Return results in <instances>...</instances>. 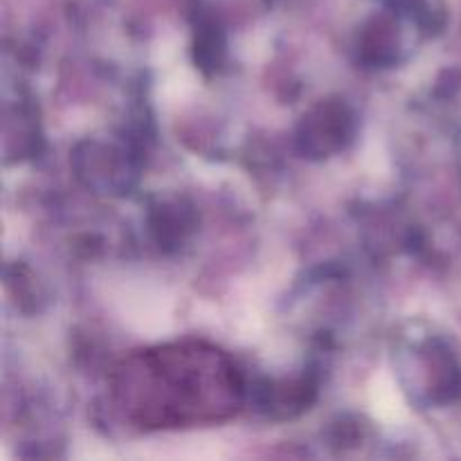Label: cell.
Segmentation results:
<instances>
[{"label": "cell", "instance_id": "cell-3", "mask_svg": "<svg viewBox=\"0 0 461 461\" xmlns=\"http://www.w3.org/2000/svg\"><path fill=\"white\" fill-rule=\"evenodd\" d=\"M75 169L88 187L104 194H122L131 187L129 162L117 149L106 144H81L75 153Z\"/></svg>", "mask_w": 461, "mask_h": 461}, {"label": "cell", "instance_id": "cell-4", "mask_svg": "<svg viewBox=\"0 0 461 461\" xmlns=\"http://www.w3.org/2000/svg\"><path fill=\"white\" fill-rule=\"evenodd\" d=\"M315 396V385L306 378L300 381H284V383H268L266 390L259 392V403L266 408L270 417H295L304 412Z\"/></svg>", "mask_w": 461, "mask_h": 461}, {"label": "cell", "instance_id": "cell-2", "mask_svg": "<svg viewBox=\"0 0 461 461\" xmlns=\"http://www.w3.org/2000/svg\"><path fill=\"white\" fill-rule=\"evenodd\" d=\"M354 131V111L340 99H327L302 117L300 129H297V144L304 156L329 158L351 142Z\"/></svg>", "mask_w": 461, "mask_h": 461}, {"label": "cell", "instance_id": "cell-5", "mask_svg": "<svg viewBox=\"0 0 461 461\" xmlns=\"http://www.w3.org/2000/svg\"><path fill=\"white\" fill-rule=\"evenodd\" d=\"M153 232H156L158 241L160 243H178L183 241L185 234L189 232V225H192V216L187 210L178 205V203H171V205H162L160 210L153 216Z\"/></svg>", "mask_w": 461, "mask_h": 461}, {"label": "cell", "instance_id": "cell-6", "mask_svg": "<svg viewBox=\"0 0 461 461\" xmlns=\"http://www.w3.org/2000/svg\"><path fill=\"white\" fill-rule=\"evenodd\" d=\"M374 32H369L363 39V54L369 63H390L394 59V48H399V39H394L392 30L394 27L385 25V23H378L376 27H372Z\"/></svg>", "mask_w": 461, "mask_h": 461}, {"label": "cell", "instance_id": "cell-1", "mask_svg": "<svg viewBox=\"0 0 461 461\" xmlns=\"http://www.w3.org/2000/svg\"><path fill=\"white\" fill-rule=\"evenodd\" d=\"M111 394L131 426L169 430L228 421L243 405L246 385L223 351L187 340L122 360L113 372Z\"/></svg>", "mask_w": 461, "mask_h": 461}]
</instances>
